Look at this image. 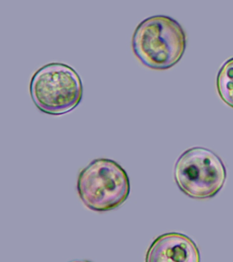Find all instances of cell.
I'll use <instances>...</instances> for the list:
<instances>
[{
  "label": "cell",
  "mask_w": 233,
  "mask_h": 262,
  "mask_svg": "<svg viewBox=\"0 0 233 262\" xmlns=\"http://www.w3.org/2000/svg\"><path fill=\"white\" fill-rule=\"evenodd\" d=\"M77 191L89 210L105 212L122 206L130 196L131 184L125 170L115 161L97 159L79 172Z\"/></svg>",
  "instance_id": "7a4b0ae2"
},
{
  "label": "cell",
  "mask_w": 233,
  "mask_h": 262,
  "mask_svg": "<svg viewBox=\"0 0 233 262\" xmlns=\"http://www.w3.org/2000/svg\"><path fill=\"white\" fill-rule=\"evenodd\" d=\"M132 48L135 55L146 67L168 69L183 57L186 48L185 32L171 16H150L135 30Z\"/></svg>",
  "instance_id": "6da1fadb"
},
{
  "label": "cell",
  "mask_w": 233,
  "mask_h": 262,
  "mask_svg": "<svg viewBox=\"0 0 233 262\" xmlns=\"http://www.w3.org/2000/svg\"><path fill=\"white\" fill-rule=\"evenodd\" d=\"M145 262H200V253L189 236L170 232L153 241L147 250Z\"/></svg>",
  "instance_id": "5b68a950"
},
{
  "label": "cell",
  "mask_w": 233,
  "mask_h": 262,
  "mask_svg": "<svg viewBox=\"0 0 233 262\" xmlns=\"http://www.w3.org/2000/svg\"><path fill=\"white\" fill-rule=\"evenodd\" d=\"M30 92L40 112L58 116L78 106L82 98L83 85L73 68L54 62L45 65L34 73Z\"/></svg>",
  "instance_id": "3957f363"
},
{
  "label": "cell",
  "mask_w": 233,
  "mask_h": 262,
  "mask_svg": "<svg viewBox=\"0 0 233 262\" xmlns=\"http://www.w3.org/2000/svg\"><path fill=\"white\" fill-rule=\"evenodd\" d=\"M216 85L223 101L233 108V57L221 67L217 76Z\"/></svg>",
  "instance_id": "8992f818"
},
{
  "label": "cell",
  "mask_w": 233,
  "mask_h": 262,
  "mask_svg": "<svg viewBox=\"0 0 233 262\" xmlns=\"http://www.w3.org/2000/svg\"><path fill=\"white\" fill-rule=\"evenodd\" d=\"M71 262H92L91 261H89V260H79V261H73Z\"/></svg>",
  "instance_id": "52a82bcc"
},
{
  "label": "cell",
  "mask_w": 233,
  "mask_h": 262,
  "mask_svg": "<svg viewBox=\"0 0 233 262\" xmlns=\"http://www.w3.org/2000/svg\"><path fill=\"white\" fill-rule=\"evenodd\" d=\"M174 176L182 192L190 198H214L224 187L226 168L218 155L203 147H193L181 154L175 165Z\"/></svg>",
  "instance_id": "277c9868"
}]
</instances>
